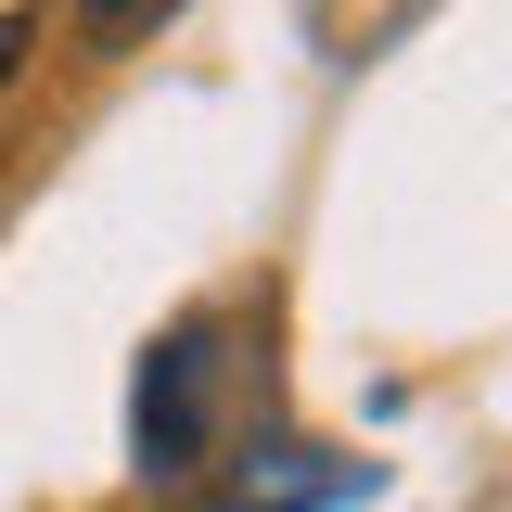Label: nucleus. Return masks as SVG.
<instances>
[{"label": "nucleus", "instance_id": "f03ea898", "mask_svg": "<svg viewBox=\"0 0 512 512\" xmlns=\"http://www.w3.org/2000/svg\"><path fill=\"white\" fill-rule=\"evenodd\" d=\"M167 13H180V0H77V52H90V64H128Z\"/></svg>", "mask_w": 512, "mask_h": 512}, {"label": "nucleus", "instance_id": "7ed1b4c3", "mask_svg": "<svg viewBox=\"0 0 512 512\" xmlns=\"http://www.w3.org/2000/svg\"><path fill=\"white\" fill-rule=\"evenodd\" d=\"M13 64H26V13H0V90H13Z\"/></svg>", "mask_w": 512, "mask_h": 512}, {"label": "nucleus", "instance_id": "f257e3e1", "mask_svg": "<svg viewBox=\"0 0 512 512\" xmlns=\"http://www.w3.org/2000/svg\"><path fill=\"white\" fill-rule=\"evenodd\" d=\"M205 410H218V333L180 320V333L154 346V372H141V461L180 474L192 448H205Z\"/></svg>", "mask_w": 512, "mask_h": 512}]
</instances>
